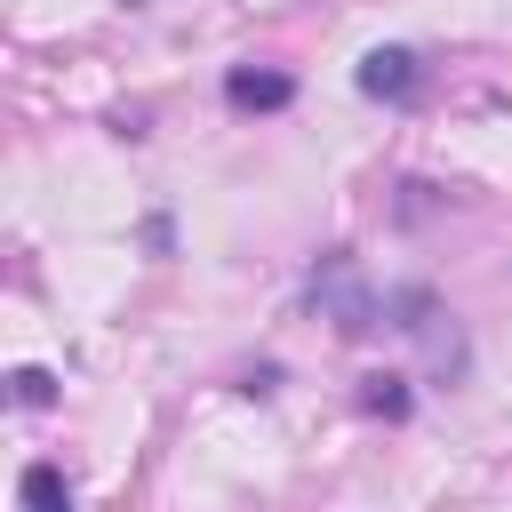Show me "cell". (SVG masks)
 Segmentation results:
<instances>
[{"mask_svg":"<svg viewBox=\"0 0 512 512\" xmlns=\"http://www.w3.org/2000/svg\"><path fill=\"white\" fill-rule=\"evenodd\" d=\"M120 8H144V0H120Z\"/></svg>","mask_w":512,"mask_h":512,"instance_id":"ba28073f","label":"cell"},{"mask_svg":"<svg viewBox=\"0 0 512 512\" xmlns=\"http://www.w3.org/2000/svg\"><path fill=\"white\" fill-rule=\"evenodd\" d=\"M312 312H320L336 336H368V328L384 320V296L368 288V272H360L352 248H328V256L312 264Z\"/></svg>","mask_w":512,"mask_h":512,"instance_id":"6da1fadb","label":"cell"},{"mask_svg":"<svg viewBox=\"0 0 512 512\" xmlns=\"http://www.w3.org/2000/svg\"><path fill=\"white\" fill-rule=\"evenodd\" d=\"M8 400H16V408H56V376H48V368H16V376H8Z\"/></svg>","mask_w":512,"mask_h":512,"instance_id":"8992f818","label":"cell"},{"mask_svg":"<svg viewBox=\"0 0 512 512\" xmlns=\"http://www.w3.org/2000/svg\"><path fill=\"white\" fill-rule=\"evenodd\" d=\"M240 392H248V400H272V392H280V368H248Z\"/></svg>","mask_w":512,"mask_h":512,"instance_id":"52a82bcc","label":"cell"},{"mask_svg":"<svg viewBox=\"0 0 512 512\" xmlns=\"http://www.w3.org/2000/svg\"><path fill=\"white\" fill-rule=\"evenodd\" d=\"M416 88H424L416 48H368L360 56V96L368 104H416Z\"/></svg>","mask_w":512,"mask_h":512,"instance_id":"7a4b0ae2","label":"cell"},{"mask_svg":"<svg viewBox=\"0 0 512 512\" xmlns=\"http://www.w3.org/2000/svg\"><path fill=\"white\" fill-rule=\"evenodd\" d=\"M224 104L232 112H288L296 104V80L288 72H264V64H232L224 72Z\"/></svg>","mask_w":512,"mask_h":512,"instance_id":"3957f363","label":"cell"},{"mask_svg":"<svg viewBox=\"0 0 512 512\" xmlns=\"http://www.w3.org/2000/svg\"><path fill=\"white\" fill-rule=\"evenodd\" d=\"M24 512H72V488H64V472L56 464H24Z\"/></svg>","mask_w":512,"mask_h":512,"instance_id":"5b68a950","label":"cell"},{"mask_svg":"<svg viewBox=\"0 0 512 512\" xmlns=\"http://www.w3.org/2000/svg\"><path fill=\"white\" fill-rule=\"evenodd\" d=\"M360 408L368 416H384V424H408V376H360Z\"/></svg>","mask_w":512,"mask_h":512,"instance_id":"277c9868","label":"cell"}]
</instances>
